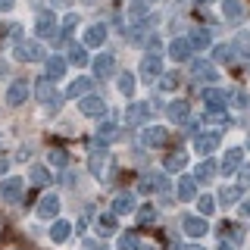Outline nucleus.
<instances>
[{"label":"nucleus","mask_w":250,"mask_h":250,"mask_svg":"<svg viewBox=\"0 0 250 250\" xmlns=\"http://www.w3.org/2000/svg\"><path fill=\"white\" fill-rule=\"evenodd\" d=\"M35 94H38V100L50 109V113H57V109L62 106V94L53 91V84H50V78H41V82L35 84Z\"/></svg>","instance_id":"1"},{"label":"nucleus","mask_w":250,"mask_h":250,"mask_svg":"<svg viewBox=\"0 0 250 250\" xmlns=\"http://www.w3.org/2000/svg\"><path fill=\"white\" fill-rule=\"evenodd\" d=\"M138 191H141V194H163V191H169V178L160 175V172L141 175V178H138Z\"/></svg>","instance_id":"2"},{"label":"nucleus","mask_w":250,"mask_h":250,"mask_svg":"<svg viewBox=\"0 0 250 250\" xmlns=\"http://www.w3.org/2000/svg\"><path fill=\"white\" fill-rule=\"evenodd\" d=\"M16 60H22V62H38V60H44L41 41H19V44H16Z\"/></svg>","instance_id":"3"},{"label":"nucleus","mask_w":250,"mask_h":250,"mask_svg":"<svg viewBox=\"0 0 250 250\" xmlns=\"http://www.w3.org/2000/svg\"><path fill=\"white\" fill-rule=\"evenodd\" d=\"M35 31H38V38H53L57 35V16L50 10H41L35 19Z\"/></svg>","instance_id":"4"},{"label":"nucleus","mask_w":250,"mask_h":250,"mask_svg":"<svg viewBox=\"0 0 250 250\" xmlns=\"http://www.w3.org/2000/svg\"><path fill=\"white\" fill-rule=\"evenodd\" d=\"M166 141H169V135H166L163 125H147V128L141 131V144L144 147H163Z\"/></svg>","instance_id":"5"},{"label":"nucleus","mask_w":250,"mask_h":250,"mask_svg":"<svg viewBox=\"0 0 250 250\" xmlns=\"http://www.w3.org/2000/svg\"><path fill=\"white\" fill-rule=\"evenodd\" d=\"M141 75H144V82H156V78L163 75V60L156 57V53H147V57L141 60Z\"/></svg>","instance_id":"6"},{"label":"nucleus","mask_w":250,"mask_h":250,"mask_svg":"<svg viewBox=\"0 0 250 250\" xmlns=\"http://www.w3.org/2000/svg\"><path fill=\"white\" fill-rule=\"evenodd\" d=\"M78 109H82L84 116H104L106 104H104V97H97V94H84V97L78 100Z\"/></svg>","instance_id":"7"},{"label":"nucleus","mask_w":250,"mask_h":250,"mask_svg":"<svg viewBox=\"0 0 250 250\" xmlns=\"http://www.w3.org/2000/svg\"><path fill=\"white\" fill-rule=\"evenodd\" d=\"M182 225H185V234H188V238H203V234L209 231L207 216H185Z\"/></svg>","instance_id":"8"},{"label":"nucleus","mask_w":250,"mask_h":250,"mask_svg":"<svg viewBox=\"0 0 250 250\" xmlns=\"http://www.w3.org/2000/svg\"><path fill=\"white\" fill-rule=\"evenodd\" d=\"M25 100H28V82L19 78V82H13L10 91H6V104H10V106H22Z\"/></svg>","instance_id":"9"},{"label":"nucleus","mask_w":250,"mask_h":250,"mask_svg":"<svg viewBox=\"0 0 250 250\" xmlns=\"http://www.w3.org/2000/svg\"><path fill=\"white\" fill-rule=\"evenodd\" d=\"M22 194V178L19 175H10L0 182V200H19Z\"/></svg>","instance_id":"10"},{"label":"nucleus","mask_w":250,"mask_h":250,"mask_svg":"<svg viewBox=\"0 0 250 250\" xmlns=\"http://www.w3.org/2000/svg\"><path fill=\"white\" fill-rule=\"evenodd\" d=\"M91 69H94V75H97V78H109V75L116 72V60L109 57V53H100V57H94Z\"/></svg>","instance_id":"11"},{"label":"nucleus","mask_w":250,"mask_h":250,"mask_svg":"<svg viewBox=\"0 0 250 250\" xmlns=\"http://www.w3.org/2000/svg\"><path fill=\"white\" fill-rule=\"evenodd\" d=\"M35 213L41 216V219H57V213H60V197H53V194L41 197V200H38V207H35Z\"/></svg>","instance_id":"12"},{"label":"nucleus","mask_w":250,"mask_h":250,"mask_svg":"<svg viewBox=\"0 0 250 250\" xmlns=\"http://www.w3.org/2000/svg\"><path fill=\"white\" fill-rule=\"evenodd\" d=\"M106 166V144L104 141H97V144L91 147V160H88V169L94 172V175H100V169Z\"/></svg>","instance_id":"13"},{"label":"nucleus","mask_w":250,"mask_h":250,"mask_svg":"<svg viewBox=\"0 0 250 250\" xmlns=\"http://www.w3.org/2000/svg\"><path fill=\"white\" fill-rule=\"evenodd\" d=\"M191 41H188V38H175V41L169 44V57L175 60V62H185V60H191Z\"/></svg>","instance_id":"14"},{"label":"nucleus","mask_w":250,"mask_h":250,"mask_svg":"<svg viewBox=\"0 0 250 250\" xmlns=\"http://www.w3.org/2000/svg\"><path fill=\"white\" fill-rule=\"evenodd\" d=\"M203 100H207V109H209V113H222L225 104H229L225 91H216V88H207V91H203Z\"/></svg>","instance_id":"15"},{"label":"nucleus","mask_w":250,"mask_h":250,"mask_svg":"<svg viewBox=\"0 0 250 250\" xmlns=\"http://www.w3.org/2000/svg\"><path fill=\"white\" fill-rule=\"evenodd\" d=\"M241 163H244V150H241V147H231V150H225V156H222V169L225 175H231L234 169H241Z\"/></svg>","instance_id":"16"},{"label":"nucleus","mask_w":250,"mask_h":250,"mask_svg":"<svg viewBox=\"0 0 250 250\" xmlns=\"http://www.w3.org/2000/svg\"><path fill=\"white\" fill-rule=\"evenodd\" d=\"M188 113H191V106H188V100H172V104L166 106V116H169V122H175V125L188 122Z\"/></svg>","instance_id":"17"},{"label":"nucleus","mask_w":250,"mask_h":250,"mask_svg":"<svg viewBox=\"0 0 250 250\" xmlns=\"http://www.w3.org/2000/svg\"><path fill=\"white\" fill-rule=\"evenodd\" d=\"M216 147H219V135H209V131H203V135L194 138V150L203 153V156H209Z\"/></svg>","instance_id":"18"},{"label":"nucleus","mask_w":250,"mask_h":250,"mask_svg":"<svg viewBox=\"0 0 250 250\" xmlns=\"http://www.w3.org/2000/svg\"><path fill=\"white\" fill-rule=\"evenodd\" d=\"M191 75H194V82H216V66H213V62H194V66H191Z\"/></svg>","instance_id":"19"},{"label":"nucleus","mask_w":250,"mask_h":250,"mask_svg":"<svg viewBox=\"0 0 250 250\" xmlns=\"http://www.w3.org/2000/svg\"><path fill=\"white\" fill-rule=\"evenodd\" d=\"M150 116V104H131L128 109H125V122L128 125H141Z\"/></svg>","instance_id":"20"},{"label":"nucleus","mask_w":250,"mask_h":250,"mask_svg":"<svg viewBox=\"0 0 250 250\" xmlns=\"http://www.w3.org/2000/svg\"><path fill=\"white\" fill-rule=\"evenodd\" d=\"M113 213H116V216H128V213H135V197H131L128 191L116 194V200H113Z\"/></svg>","instance_id":"21"},{"label":"nucleus","mask_w":250,"mask_h":250,"mask_svg":"<svg viewBox=\"0 0 250 250\" xmlns=\"http://www.w3.org/2000/svg\"><path fill=\"white\" fill-rule=\"evenodd\" d=\"M216 172H219L216 160H203V163H197V169H194V182H209V178H216Z\"/></svg>","instance_id":"22"},{"label":"nucleus","mask_w":250,"mask_h":250,"mask_svg":"<svg viewBox=\"0 0 250 250\" xmlns=\"http://www.w3.org/2000/svg\"><path fill=\"white\" fill-rule=\"evenodd\" d=\"M69 234H72V225H69L66 219H53V225H50V241L53 244H62Z\"/></svg>","instance_id":"23"},{"label":"nucleus","mask_w":250,"mask_h":250,"mask_svg":"<svg viewBox=\"0 0 250 250\" xmlns=\"http://www.w3.org/2000/svg\"><path fill=\"white\" fill-rule=\"evenodd\" d=\"M178 200H197V185L191 175L178 178Z\"/></svg>","instance_id":"24"},{"label":"nucleus","mask_w":250,"mask_h":250,"mask_svg":"<svg viewBox=\"0 0 250 250\" xmlns=\"http://www.w3.org/2000/svg\"><path fill=\"white\" fill-rule=\"evenodd\" d=\"M222 16L229 22H238L241 16H244V3H241V0H222Z\"/></svg>","instance_id":"25"},{"label":"nucleus","mask_w":250,"mask_h":250,"mask_svg":"<svg viewBox=\"0 0 250 250\" xmlns=\"http://www.w3.org/2000/svg\"><path fill=\"white\" fill-rule=\"evenodd\" d=\"M188 41H191V47H194V50H207V47H209V31L197 25V28H191Z\"/></svg>","instance_id":"26"},{"label":"nucleus","mask_w":250,"mask_h":250,"mask_svg":"<svg viewBox=\"0 0 250 250\" xmlns=\"http://www.w3.org/2000/svg\"><path fill=\"white\" fill-rule=\"evenodd\" d=\"M91 78H75L72 84H69V91H66V97H72V100H78V97H84V94H91Z\"/></svg>","instance_id":"27"},{"label":"nucleus","mask_w":250,"mask_h":250,"mask_svg":"<svg viewBox=\"0 0 250 250\" xmlns=\"http://www.w3.org/2000/svg\"><path fill=\"white\" fill-rule=\"evenodd\" d=\"M104 41H106V28L100 25V22H97V25H91L88 31H84V44H88V47H100Z\"/></svg>","instance_id":"28"},{"label":"nucleus","mask_w":250,"mask_h":250,"mask_svg":"<svg viewBox=\"0 0 250 250\" xmlns=\"http://www.w3.org/2000/svg\"><path fill=\"white\" fill-rule=\"evenodd\" d=\"M97 234L100 238H106V234H113L116 231V213H104V216H97Z\"/></svg>","instance_id":"29"},{"label":"nucleus","mask_w":250,"mask_h":250,"mask_svg":"<svg viewBox=\"0 0 250 250\" xmlns=\"http://www.w3.org/2000/svg\"><path fill=\"white\" fill-rule=\"evenodd\" d=\"M62 72H66V60H62V57H50V60H47V75L44 78L57 82V78H62Z\"/></svg>","instance_id":"30"},{"label":"nucleus","mask_w":250,"mask_h":250,"mask_svg":"<svg viewBox=\"0 0 250 250\" xmlns=\"http://www.w3.org/2000/svg\"><path fill=\"white\" fill-rule=\"evenodd\" d=\"M47 163L57 166V169H66L69 166V153L62 150V147H50V150H47Z\"/></svg>","instance_id":"31"},{"label":"nucleus","mask_w":250,"mask_h":250,"mask_svg":"<svg viewBox=\"0 0 250 250\" xmlns=\"http://www.w3.org/2000/svg\"><path fill=\"white\" fill-rule=\"evenodd\" d=\"M116 138H119V125L116 122H100L97 125V141L106 144V141H116Z\"/></svg>","instance_id":"32"},{"label":"nucleus","mask_w":250,"mask_h":250,"mask_svg":"<svg viewBox=\"0 0 250 250\" xmlns=\"http://www.w3.org/2000/svg\"><path fill=\"white\" fill-rule=\"evenodd\" d=\"M213 60L216 62H231L234 60V44H216L213 47Z\"/></svg>","instance_id":"33"},{"label":"nucleus","mask_w":250,"mask_h":250,"mask_svg":"<svg viewBox=\"0 0 250 250\" xmlns=\"http://www.w3.org/2000/svg\"><path fill=\"white\" fill-rule=\"evenodd\" d=\"M238 197H241V185H229V188H222V191H219V200H222L225 207L238 203Z\"/></svg>","instance_id":"34"},{"label":"nucleus","mask_w":250,"mask_h":250,"mask_svg":"<svg viewBox=\"0 0 250 250\" xmlns=\"http://www.w3.org/2000/svg\"><path fill=\"white\" fill-rule=\"evenodd\" d=\"M116 88H119L122 97H131V94H135V75H131V72L119 75V84H116Z\"/></svg>","instance_id":"35"},{"label":"nucleus","mask_w":250,"mask_h":250,"mask_svg":"<svg viewBox=\"0 0 250 250\" xmlns=\"http://www.w3.org/2000/svg\"><path fill=\"white\" fill-rule=\"evenodd\" d=\"M185 163H188V156H185L182 150H178V153H169V156H166V169H169V172H178V169H185Z\"/></svg>","instance_id":"36"},{"label":"nucleus","mask_w":250,"mask_h":250,"mask_svg":"<svg viewBox=\"0 0 250 250\" xmlns=\"http://www.w3.org/2000/svg\"><path fill=\"white\" fill-rule=\"evenodd\" d=\"M138 247H141V241H138V234H135V231L119 234V250H138Z\"/></svg>","instance_id":"37"},{"label":"nucleus","mask_w":250,"mask_h":250,"mask_svg":"<svg viewBox=\"0 0 250 250\" xmlns=\"http://www.w3.org/2000/svg\"><path fill=\"white\" fill-rule=\"evenodd\" d=\"M197 207H200V216H213V213H216V197L203 194V197L197 200Z\"/></svg>","instance_id":"38"},{"label":"nucleus","mask_w":250,"mask_h":250,"mask_svg":"<svg viewBox=\"0 0 250 250\" xmlns=\"http://www.w3.org/2000/svg\"><path fill=\"white\" fill-rule=\"evenodd\" d=\"M160 88L163 91H175L178 88V72H163L160 75Z\"/></svg>","instance_id":"39"},{"label":"nucleus","mask_w":250,"mask_h":250,"mask_svg":"<svg viewBox=\"0 0 250 250\" xmlns=\"http://www.w3.org/2000/svg\"><path fill=\"white\" fill-rule=\"evenodd\" d=\"M69 62H75V66H84V62H88V53L82 50V47H69Z\"/></svg>","instance_id":"40"},{"label":"nucleus","mask_w":250,"mask_h":250,"mask_svg":"<svg viewBox=\"0 0 250 250\" xmlns=\"http://www.w3.org/2000/svg\"><path fill=\"white\" fill-rule=\"evenodd\" d=\"M31 182H35V185H47V182H50L47 169L44 166H31Z\"/></svg>","instance_id":"41"},{"label":"nucleus","mask_w":250,"mask_h":250,"mask_svg":"<svg viewBox=\"0 0 250 250\" xmlns=\"http://www.w3.org/2000/svg\"><path fill=\"white\" fill-rule=\"evenodd\" d=\"M153 219H156V209H153V207H141V209H138V222H141V225L153 222Z\"/></svg>","instance_id":"42"},{"label":"nucleus","mask_w":250,"mask_h":250,"mask_svg":"<svg viewBox=\"0 0 250 250\" xmlns=\"http://www.w3.org/2000/svg\"><path fill=\"white\" fill-rule=\"evenodd\" d=\"M128 13H131V16H135V19H141V16H144V13H147V3H144V0H135V3H131V6H128Z\"/></svg>","instance_id":"43"},{"label":"nucleus","mask_w":250,"mask_h":250,"mask_svg":"<svg viewBox=\"0 0 250 250\" xmlns=\"http://www.w3.org/2000/svg\"><path fill=\"white\" fill-rule=\"evenodd\" d=\"M231 104H234V106H247V97H244V91H231Z\"/></svg>","instance_id":"44"},{"label":"nucleus","mask_w":250,"mask_h":250,"mask_svg":"<svg viewBox=\"0 0 250 250\" xmlns=\"http://www.w3.org/2000/svg\"><path fill=\"white\" fill-rule=\"evenodd\" d=\"M75 25H78V16H66V22H62V31L69 35V31H72Z\"/></svg>","instance_id":"45"},{"label":"nucleus","mask_w":250,"mask_h":250,"mask_svg":"<svg viewBox=\"0 0 250 250\" xmlns=\"http://www.w3.org/2000/svg\"><path fill=\"white\" fill-rule=\"evenodd\" d=\"M147 50L160 57V38H156V35H150V41H147Z\"/></svg>","instance_id":"46"},{"label":"nucleus","mask_w":250,"mask_h":250,"mask_svg":"<svg viewBox=\"0 0 250 250\" xmlns=\"http://www.w3.org/2000/svg\"><path fill=\"white\" fill-rule=\"evenodd\" d=\"M82 250H106V247L100 244V241H84V244H82Z\"/></svg>","instance_id":"47"},{"label":"nucleus","mask_w":250,"mask_h":250,"mask_svg":"<svg viewBox=\"0 0 250 250\" xmlns=\"http://www.w3.org/2000/svg\"><path fill=\"white\" fill-rule=\"evenodd\" d=\"M16 6V0H0V13H10Z\"/></svg>","instance_id":"48"},{"label":"nucleus","mask_w":250,"mask_h":250,"mask_svg":"<svg viewBox=\"0 0 250 250\" xmlns=\"http://www.w3.org/2000/svg\"><path fill=\"white\" fill-rule=\"evenodd\" d=\"M238 44H241V47H250V31H241V38H238Z\"/></svg>","instance_id":"49"},{"label":"nucleus","mask_w":250,"mask_h":250,"mask_svg":"<svg viewBox=\"0 0 250 250\" xmlns=\"http://www.w3.org/2000/svg\"><path fill=\"white\" fill-rule=\"evenodd\" d=\"M6 169H10V160H6V156L0 153V175H6Z\"/></svg>","instance_id":"50"},{"label":"nucleus","mask_w":250,"mask_h":250,"mask_svg":"<svg viewBox=\"0 0 250 250\" xmlns=\"http://www.w3.org/2000/svg\"><path fill=\"white\" fill-rule=\"evenodd\" d=\"M250 185V169H241V188Z\"/></svg>","instance_id":"51"},{"label":"nucleus","mask_w":250,"mask_h":250,"mask_svg":"<svg viewBox=\"0 0 250 250\" xmlns=\"http://www.w3.org/2000/svg\"><path fill=\"white\" fill-rule=\"evenodd\" d=\"M241 213H244V216H250V200H244V203H241Z\"/></svg>","instance_id":"52"},{"label":"nucleus","mask_w":250,"mask_h":250,"mask_svg":"<svg viewBox=\"0 0 250 250\" xmlns=\"http://www.w3.org/2000/svg\"><path fill=\"white\" fill-rule=\"evenodd\" d=\"M185 250H203V247L200 244H191V247H185Z\"/></svg>","instance_id":"53"},{"label":"nucleus","mask_w":250,"mask_h":250,"mask_svg":"<svg viewBox=\"0 0 250 250\" xmlns=\"http://www.w3.org/2000/svg\"><path fill=\"white\" fill-rule=\"evenodd\" d=\"M53 3H57V6H66V3H69V0H53Z\"/></svg>","instance_id":"54"},{"label":"nucleus","mask_w":250,"mask_h":250,"mask_svg":"<svg viewBox=\"0 0 250 250\" xmlns=\"http://www.w3.org/2000/svg\"><path fill=\"white\" fill-rule=\"evenodd\" d=\"M219 250H234V247H231V244H222V247H219Z\"/></svg>","instance_id":"55"},{"label":"nucleus","mask_w":250,"mask_h":250,"mask_svg":"<svg viewBox=\"0 0 250 250\" xmlns=\"http://www.w3.org/2000/svg\"><path fill=\"white\" fill-rule=\"evenodd\" d=\"M247 75H250V62H247Z\"/></svg>","instance_id":"56"},{"label":"nucleus","mask_w":250,"mask_h":250,"mask_svg":"<svg viewBox=\"0 0 250 250\" xmlns=\"http://www.w3.org/2000/svg\"><path fill=\"white\" fill-rule=\"evenodd\" d=\"M200 3H209V0H200Z\"/></svg>","instance_id":"57"},{"label":"nucleus","mask_w":250,"mask_h":250,"mask_svg":"<svg viewBox=\"0 0 250 250\" xmlns=\"http://www.w3.org/2000/svg\"><path fill=\"white\" fill-rule=\"evenodd\" d=\"M84 3H94V0H84Z\"/></svg>","instance_id":"58"},{"label":"nucleus","mask_w":250,"mask_h":250,"mask_svg":"<svg viewBox=\"0 0 250 250\" xmlns=\"http://www.w3.org/2000/svg\"><path fill=\"white\" fill-rule=\"evenodd\" d=\"M247 147H250V138H247Z\"/></svg>","instance_id":"59"}]
</instances>
